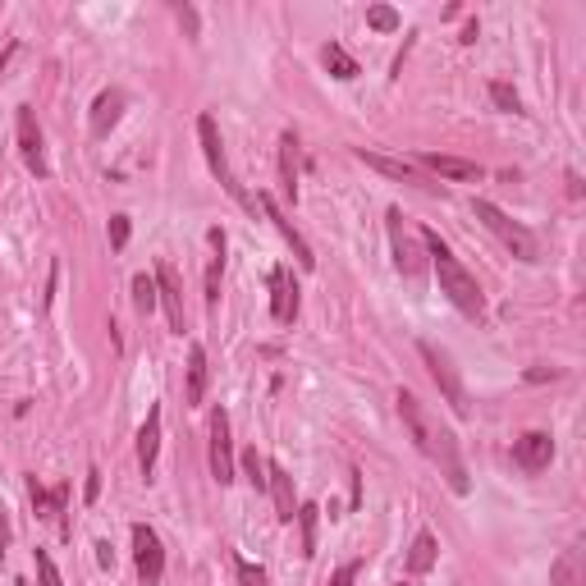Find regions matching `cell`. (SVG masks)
Segmentation results:
<instances>
[{"instance_id":"30","label":"cell","mask_w":586,"mask_h":586,"mask_svg":"<svg viewBox=\"0 0 586 586\" xmlns=\"http://www.w3.org/2000/svg\"><path fill=\"white\" fill-rule=\"evenodd\" d=\"M37 582H42V586H65V582H60V573H55V564H51V554H46V550H37Z\"/></svg>"},{"instance_id":"4","label":"cell","mask_w":586,"mask_h":586,"mask_svg":"<svg viewBox=\"0 0 586 586\" xmlns=\"http://www.w3.org/2000/svg\"><path fill=\"white\" fill-rule=\"evenodd\" d=\"M390 248H394V266H399V275L403 280H413V284H422L426 280V243H422V234H413V229L403 225V211L399 207H390Z\"/></svg>"},{"instance_id":"33","label":"cell","mask_w":586,"mask_h":586,"mask_svg":"<svg viewBox=\"0 0 586 586\" xmlns=\"http://www.w3.org/2000/svg\"><path fill=\"white\" fill-rule=\"evenodd\" d=\"M10 541H14V532H10V518H5V504H0V554L10 550Z\"/></svg>"},{"instance_id":"1","label":"cell","mask_w":586,"mask_h":586,"mask_svg":"<svg viewBox=\"0 0 586 586\" xmlns=\"http://www.w3.org/2000/svg\"><path fill=\"white\" fill-rule=\"evenodd\" d=\"M399 417H403V426H408V435L417 440V449L440 467V477L449 481V490H454V495H467L472 481H467V463H463V454H458L454 431L440 426V417L426 413V403L408 390H399Z\"/></svg>"},{"instance_id":"37","label":"cell","mask_w":586,"mask_h":586,"mask_svg":"<svg viewBox=\"0 0 586 586\" xmlns=\"http://www.w3.org/2000/svg\"><path fill=\"white\" fill-rule=\"evenodd\" d=\"M10 51H14V46H10ZM10 51H5V55H0V69H5V60H10Z\"/></svg>"},{"instance_id":"35","label":"cell","mask_w":586,"mask_h":586,"mask_svg":"<svg viewBox=\"0 0 586 586\" xmlns=\"http://www.w3.org/2000/svg\"><path fill=\"white\" fill-rule=\"evenodd\" d=\"M97 495H101V472L92 467V472H87V504L97 500Z\"/></svg>"},{"instance_id":"36","label":"cell","mask_w":586,"mask_h":586,"mask_svg":"<svg viewBox=\"0 0 586 586\" xmlns=\"http://www.w3.org/2000/svg\"><path fill=\"white\" fill-rule=\"evenodd\" d=\"M174 14H179V23H184L188 33H197V10H188V5H179V10H174Z\"/></svg>"},{"instance_id":"29","label":"cell","mask_w":586,"mask_h":586,"mask_svg":"<svg viewBox=\"0 0 586 586\" xmlns=\"http://www.w3.org/2000/svg\"><path fill=\"white\" fill-rule=\"evenodd\" d=\"M490 97H495V106H500V110H509V115H518V110H522L518 92H513L509 83H490Z\"/></svg>"},{"instance_id":"38","label":"cell","mask_w":586,"mask_h":586,"mask_svg":"<svg viewBox=\"0 0 586 586\" xmlns=\"http://www.w3.org/2000/svg\"><path fill=\"white\" fill-rule=\"evenodd\" d=\"M19 586H28V582H19Z\"/></svg>"},{"instance_id":"34","label":"cell","mask_w":586,"mask_h":586,"mask_svg":"<svg viewBox=\"0 0 586 586\" xmlns=\"http://www.w3.org/2000/svg\"><path fill=\"white\" fill-rule=\"evenodd\" d=\"M353 577H358V564H344V568L335 573V582H330V586H353Z\"/></svg>"},{"instance_id":"23","label":"cell","mask_w":586,"mask_h":586,"mask_svg":"<svg viewBox=\"0 0 586 586\" xmlns=\"http://www.w3.org/2000/svg\"><path fill=\"white\" fill-rule=\"evenodd\" d=\"M326 69H330L335 78H344V83H348V78H358V60H353V55H348L339 42L326 46Z\"/></svg>"},{"instance_id":"14","label":"cell","mask_w":586,"mask_h":586,"mask_svg":"<svg viewBox=\"0 0 586 586\" xmlns=\"http://www.w3.org/2000/svg\"><path fill=\"white\" fill-rule=\"evenodd\" d=\"M266 490L275 500V518L280 522H293L298 518V500H293V477L284 472L280 463H266Z\"/></svg>"},{"instance_id":"32","label":"cell","mask_w":586,"mask_h":586,"mask_svg":"<svg viewBox=\"0 0 586 586\" xmlns=\"http://www.w3.org/2000/svg\"><path fill=\"white\" fill-rule=\"evenodd\" d=\"M110 243H115V248H124V243H129V216L110 220Z\"/></svg>"},{"instance_id":"6","label":"cell","mask_w":586,"mask_h":586,"mask_svg":"<svg viewBox=\"0 0 586 586\" xmlns=\"http://www.w3.org/2000/svg\"><path fill=\"white\" fill-rule=\"evenodd\" d=\"M422 358H426V367H431V376H435V385L445 390V399H449V408H454L458 417H467L472 413V399H467V390H463V380H458V371H454V358H449L445 348H435L431 339H422Z\"/></svg>"},{"instance_id":"8","label":"cell","mask_w":586,"mask_h":586,"mask_svg":"<svg viewBox=\"0 0 586 586\" xmlns=\"http://www.w3.org/2000/svg\"><path fill=\"white\" fill-rule=\"evenodd\" d=\"M211 477H216L220 486L234 481V440H229V413L225 408L211 413Z\"/></svg>"},{"instance_id":"11","label":"cell","mask_w":586,"mask_h":586,"mask_svg":"<svg viewBox=\"0 0 586 586\" xmlns=\"http://www.w3.org/2000/svg\"><path fill=\"white\" fill-rule=\"evenodd\" d=\"M257 207H261V211H266V216L275 220V229H280V234H284V243H289V248H293V257H298V266H303V271H312V266H316L312 248H307V239H303V234H298V229H293V220L284 216L280 207H275V197H271V193H257Z\"/></svg>"},{"instance_id":"31","label":"cell","mask_w":586,"mask_h":586,"mask_svg":"<svg viewBox=\"0 0 586 586\" xmlns=\"http://www.w3.org/2000/svg\"><path fill=\"white\" fill-rule=\"evenodd\" d=\"M234 568H239V582L243 586H266V573H261L257 564H248V559H234Z\"/></svg>"},{"instance_id":"20","label":"cell","mask_w":586,"mask_h":586,"mask_svg":"<svg viewBox=\"0 0 586 586\" xmlns=\"http://www.w3.org/2000/svg\"><path fill=\"white\" fill-rule=\"evenodd\" d=\"M188 403H202L207 399V348L193 344L188 348V390H184Z\"/></svg>"},{"instance_id":"25","label":"cell","mask_w":586,"mask_h":586,"mask_svg":"<svg viewBox=\"0 0 586 586\" xmlns=\"http://www.w3.org/2000/svg\"><path fill=\"white\" fill-rule=\"evenodd\" d=\"M156 303H161V293H156V280H147V275H138V280H133V307H138V312L147 316Z\"/></svg>"},{"instance_id":"15","label":"cell","mask_w":586,"mask_h":586,"mask_svg":"<svg viewBox=\"0 0 586 586\" xmlns=\"http://www.w3.org/2000/svg\"><path fill=\"white\" fill-rule=\"evenodd\" d=\"M358 161H367L371 170L390 174V179H399V184H417V188H431L426 184V174L417 170L413 161H394V156H380V152H367V147H358Z\"/></svg>"},{"instance_id":"3","label":"cell","mask_w":586,"mask_h":586,"mask_svg":"<svg viewBox=\"0 0 586 586\" xmlns=\"http://www.w3.org/2000/svg\"><path fill=\"white\" fill-rule=\"evenodd\" d=\"M472 211H477V220H481V225H486L490 234H495V239H500L504 248H509L518 261H536V257H541V243H536V234H532V229H527V225H518L513 216H504V211L495 207V202L477 197V202H472Z\"/></svg>"},{"instance_id":"27","label":"cell","mask_w":586,"mask_h":586,"mask_svg":"<svg viewBox=\"0 0 586 586\" xmlns=\"http://www.w3.org/2000/svg\"><path fill=\"white\" fill-rule=\"evenodd\" d=\"M367 23L376 28V33H394V28H399V14H394L390 5H371V10H367Z\"/></svg>"},{"instance_id":"13","label":"cell","mask_w":586,"mask_h":586,"mask_svg":"<svg viewBox=\"0 0 586 586\" xmlns=\"http://www.w3.org/2000/svg\"><path fill=\"white\" fill-rule=\"evenodd\" d=\"M271 316L280 326H289L293 316H298V284H293V275L284 266L271 271Z\"/></svg>"},{"instance_id":"22","label":"cell","mask_w":586,"mask_h":586,"mask_svg":"<svg viewBox=\"0 0 586 586\" xmlns=\"http://www.w3.org/2000/svg\"><path fill=\"white\" fill-rule=\"evenodd\" d=\"M435 554H440L435 536L422 532V536L413 541V554H408V573H431V568H435Z\"/></svg>"},{"instance_id":"2","label":"cell","mask_w":586,"mask_h":586,"mask_svg":"<svg viewBox=\"0 0 586 586\" xmlns=\"http://www.w3.org/2000/svg\"><path fill=\"white\" fill-rule=\"evenodd\" d=\"M422 243H426V257H431L435 275H440V289L449 293V303H454L463 316H481V312H486L481 284L472 280V271H467L463 261L449 252V243H440V234H431V229H422Z\"/></svg>"},{"instance_id":"28","label":"cell","mask_w":586,"mask_h":586,"mask_svg":"<svg viewBox=\"0 0 586 586\" xmlns=\"http://www.w3.org/2000/svg\"><path fill=\"white\" fill-rule=\"evenodd\" d=\"M243 472H248V481L257 490H266V458H261L257 449H248V454H243Z\"/></svg>"},{"instance_id":"18","label":"cell","mask_w":586,"mask_h":586,"mask_svg":"<svg viewBox=\"0 0 586 586\" xmlns=\"http://www.w3.org/2000/svg\"><path fill=\"white\" fill-rule=\"evenodd\" d=\"M156 449H161V408H152V413H147V422H142V431H138V467H142V477H152V472H156Z\"/></svg>"},{"instance_id":"26","label":"cell","mask_w":586,"mask_h":586,"mask_svg":"<svg viewBox=\"0 0 586 586\" xmlns=\"http://www.w3.org/2000/svg\"><path fill=\"white\" fill-rule=\"evenodd\" d=\"M298 527H303V554H316V504H298Z\"/></svg>"},{"instance_id":"7","label":"cell","mask_w":586,"mask_h":586,"mask_svg":"<svg viewBox=\"0 0 586 586\" xmlns=\"http://www.w3.org/2000/svg\"><path fill=\"white\" fill-rule=\"evenodd\" d=\"M133 564H138L142 586H161V577H165V550H161V536H156L147 522H138V527H133Z\"/></svg>"},{"instance_id":"24","label":"cell","mask_w":586,"mask_h":586,"mask_svg":"<svg viewBox=\"0 0 586 586\" xmlns=\"http://www.w3.org/2000/svg\"><path fill=\"white\" fill-rule=\"evenodd\" d=\"M65 495H69L65 486H60V490H42V486H37V477H33V504H37V513H42V518L65 513Z\"/></svg>"},{"instance_id":"19","label":"cell","mask_w":586,"mask_h":586,"mask_svg":"<svg viewBox=\"0 0 586 586\" xmlns=\"http://www.w3.org/2000/svg\"><path fill=\"white\" fill-rule=\"evenodd\" d=\"M120 110H124V92H120V87L101 92L97 106H92V138H106V133L120 124Z\"/></svg>"},{"instance_id":"16","label":"cell","mask_w":586,"mask_h":586,"mask_svg":"<svg viewBox=\"0 0 586 586\" xmlns=\"http://www.w3.org/2000/svg\"><path fill=\"white\" fill-rule=\"evenodd\" d=\"M417 170H431V174H440V179H454V184H472V179H481V165L463 161V156H422Z\"/></svg>"},{"instance_id":"9","label":"cell","mask_w":586,"mask_h":586,"mask_svg":"<svg viewBox=\"0 0 586 586\" xmlns=\"http://www.w3.org/2000/svg\"><path fill=\"white\" fill-rule=\"evenodd\" d=\"M14 129H19V152H23V165L33 174H51V165H46V152H42V129H37V115L33 106H19V120H14Z\"/></svg>"},{"instance_id":"10","label":"cell","mask_w":586,"mask_h":586,"mask_svg":"<svg viewBox=\"0 0 586 586\" xmlns=\"http://www.w3.org/2000/svg\"><path fill=\"white\" fill-rule=\"evenodd\" d=\"M156 293H161V307H165V316H170V330L184 335V284H179L170 261L156 266Z\"/></svg>"},{"instance_id":"5","label":"cell","mask_w":586,"mask_h":586,"mask_svg":"<svg viewBox=\"0 0 586 586\" xmlns=\"http://www.w3.org/2000/svg\"><path fill=\"white\" fill-rule=\"evenodd\" d=\"M197 138H202V152H207V165H211V174H216L220 184H225V193L239 202V207H248V211H257V197H248L239 188V179H234V170H229V161H225V142H220V129H216V120L211 115H197Z\"/></svg>"},{"instance_id":"12","label":"cell","mask_w":586,"mask_h":586,"mask_svg":"<svg viewBox=\"0 0 586 586\" xmlns=\"http://www.w3.org/2000/svg\"><path fill=\"white\" fill-rule=\"evenodd\" d=\"M550 458H554V440L545 431H527L518 445H513V463H518L522 472H545Z\"/></svg>"},{"instance_id":"21","label":"cell","mask_w":586,"mask_h":586,"mask_svg":"<svg viewBox=\"0 0 586 586\" xmlns=\"http://www.w3.org/2000/svg\"><path fill=\"white\" fill-rule=\"evenodd\" d=\"M280 188L284 197H298V138L280 133Z\"/></svg>"},{"instance_id":"17","label":"cell","mask_w":586,"mask_h":586,"mask_svg":"<svg viewBox=\"0 0 586 586\" xmlns=\"http://www.w3.org/2000/svg\"><path fill=\"white\" fill-rule=\"evenodd\" d=\"M550 582L554 586H586V550L582 545H568L550 568Z\"/></svg>"}]
</instances>
